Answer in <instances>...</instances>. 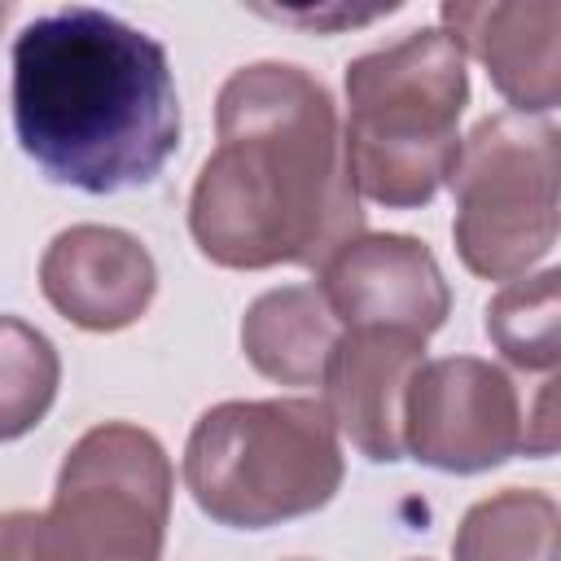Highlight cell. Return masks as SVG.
Returning <instances> with one entry per match:
<instances>
[{
	"instance_id": "1",
	"label": "cell",
	"mask_w": 561,
	"mask_h": 561,
	"mask_svg": "<svg viewBox=\"0 0 561 561\" xmlns=\"http://www.w3.org/2000/svg\"><path fill=\"white\" fill-rule=\"evenodd\" d=\"M215 127L219 145L188 197V232L210 263L237 272L320 267L364 232L337 105L302 66L232 70L215 101Z\"/></svg>"
},
{
	"instance_id": "2",
	"label": "cell",
	"mask_w": 561,
	"mask_h": 561,
	"mask_svg": "<svg viewBox=\"0 0 561 561\" xmlns=\"http://www.w3.org/2000/svg\"><path fill=\"white\" fill-rule=\"evenodd\" d=\"M13 131L57 184L83 193L149 184L180 145L167 48L88 4L26 22L13 39Z\"/></svg>"
},
{
	"instance_id": "3",
	"label": "cell",
	"mask_w": 561,
	"mask_h": 561,
	"mask_svg": "<svg viewBox=\"0 0 561 561\" xmlns=\"http://www.w3.org/2000/svg\"><path fill=\"white\" fill-rule=\"evenodd\" d=\"M469 66L438 26L408 31L346 66L342 162L355 197L412 210L425 206L460 149Z\"/></svg>"
},
{
	"instance_id": "4",
	"label": "cell",
	"mask_w": 561,
	"mask_h": 561,
	"mask_svg": "<svg viewBox=\"0 0 561 561\" xmlns=\"http://www.w3.org/2000/svg\"><path fill=\"white\" fill-rule=\"evenodd\" d=\"M337 430L320 399H232L197 416L184 486L197 508L237 530H263L324 508L342 486Z\"/></svg>"
},
{
	"instance_id": "5",
	"label": "cell",
	"mask_w": 561,
	"mask_h": 561,
	"mask_svg": "<svg viewBox=\"0 0 561 561\" xmlns=\"http://www.w3.org/2000/svg\"><path fill=\"white\" fill-rule=\"evenodd\" d=\"M456 254L473 276L517 280L557 245V127L530 114H491L456 149Z\"/></svg>"
},
{
	"instance_id": "6",
	"label": "cell",
	"mask_w": 561,
	"mask_h": 561,
	"mask_svg": "<svg viewBox=\"0 0 561 561\" xmlns=\"http://www.w3.org/2000/svg\"><path fill=\"white\" fill-rule=\"evenodd\" d=\"M171 486V460L149 430H88L61 460L53 504L35 513V561H162Z\"/></svg>"
},
{
	"instance_id": "7",
	"label": "cell",
	"mask_w": 561,
	"mask_h": 561,
	"mask_svg": "<svg viewBox=\"0 0 561 561\" xmlns=\"http://www.w3.org/2000/svg\"><path fill=\"white\" fill-rule=\"evenodd\" d=\"M403 447L443 473H482L522 447V408L504 368L447 355L412 373L403 394Z\"/></svg>"
},
{
	"instance_id": "8",
	"label": "cell",
	"mask_w": 561,
	"mask_h": 561,
	"mask_svg": "<svg viewBox=\"0 0 561 561\" xmlns=\"http://www.w3.org/2000/svg\"><path fill=\"white\" fill-rule=\"evenodd\" d=\"M320 298L342 329H403L430 337L451 311V289L425 241L359 232L320 263Z\"/></svg>"
},
{
	"instance_id": "9",
	"label": "cell",
	"mask_w": 561,
	"mask_h": 561,
	"mask_svg": "<svg viewBox=\"0 0 561 561\" xmlns=\"http://www.w3.org/2000/svg\"><path fill=\"white\" fill-rule=\"evenodd\" d=\"M44 298L88 333L136 324L158 289L153 254L123 228L75 224L57 232L39 259Z\"/></svg>"
},
{
	"instance_id": "10",
	"label": "cell",
	"mask_w": 561,
	"mask_h": 561,
	"mask_svg": "<svg viewBox=\"0 0 561 561\" xmlns=\"http://www.w3.org/2000/svg\"><path fill=\"white\" fill-rule=\"evenodd\" d=\"M425 364V337L403 329H346L337 333L320 386L333 430H342L368 460L403 456V394Z\"/></svg>"
},
{
	"instance_id": "11",
	"label": "cell",
	"mask_w": 561,
	"mask_h": 561,
	"mask_svg": "<svg viewBox=\"0 0 561 561\" xmlns=\"http://www.w3.org/2000/svg\"><path fill=\"white\" fill-rule=\"evenodd\" d=\"M443 31L460 53L486 66L495 92L513 114H548L561 101V4L557 0H491L443 4Z\"/></svg>"
},
{
	"instance_id": "12",
	"label": "cell",
	"mask_w": 561,
	"mask_h": 561,
	"mask_svg": "<svg viewBox=\"0 0 561 561\" xmlns=\"http://www.w3.org/2000/svg\"><path fill=\"white\" fill-rule=\"evenodd\" d=\"M333 342H337V320L329 316L316 285L267 289L241 316L245 359L280 386H316Z\"/></svg>"
},
{
	"instance_id": "13",
	"label": "cell",
	"mask_w": 561,
	"mask_h": 561,
	"mask_svg": "<svg viewBox=\"0 0 561 561\" xmlns=\"http://www.w3.org/2000/svg\"><path fill=\"white\" fill-rule=\"evenodd\" d=\"M561 513L548 491L504 486L478 500L451 539L456 561H557Z\"/></svg>"
},
{
	"instance_id": "14",
	"label": "cell",
	"mask_w": 561,
	"mask_h": 561,
	"mask_svg": "<svg viewBox=\"0 0 561 561\" xmlns=\"http://www.w3.org/2000/svg\"><path fill=\"white\" fill-rule=\"evenodd\" d=\"M486 337L495 351L526 368H557L561 359V272L543 267L535 276L504 280V289L486 302Z\"/></svg>"
},
{
	"instance_id": "15",
	"label": "cell",
	"mask_w": 561,
	"mask_h": 561,
	"mask_svg": "<svg viewBox=\"0 0 561 561\" xmlns=\"http://www.w3.org/2000/svg\"><path fill=\"white\" fill-rule=\"evenodd\" d=\"M61 381V359L57 346L26 320L0 316V443L31 434Z\"/></svg>"
},
{
	"instance_id": "16",
	"label": "cell",
	"mask_w": 561,
	"mask_h": 561,
	"mask_svg": "<svg viewBox=\"0 0 561 561\" xmlns=\"http://www.w3.org/2000/svg\"><path fill=\"white\" fill-rule=\"evenodd\" d=\"M557 381H543V390H539V408H535V430H539V438L530 443V451H539V456H548L552 447H557V425H552V390Z\"/></svg>"
},
{
	"instance_id": "17",
	"label": "cell",
	"mask_w": 561,
	"mask_h": 561,
	"mask_svg": "<svg viewBox=\"0 0 561 561\" xmlns=\"http://www.w3.org/2000/svg\"><path fill=\"white\" fill-rule=\"evenodd\" d=\"M272 18H280V22H302V26H355V22H368V18H377V9L373 13H272Z\"/></svg>"
},
{
	"instance_id": "18",
	"label": "cell",
	"mask_w": 561,
	"mask_h": 561,
	"mask_svg": "<svg viewBox=\"0 0 561 561\" xmlns=\"http://www.w3.org/2000/svg\"><path fill=\"white\" fill-rule=\"evenodd\" d=\"M0 22H4V4H0Z\"/></svg>"
},
{
	"instance_id": "19",
	"label": "cell",
	"mask_w": 561,
	"mask_h": 561,
	"mask_svg": "<svg viewBox=\"0 0 561 561\" xmlns=\"http://www.w3.org/2000/svg\"><path fill=\"white\" fill-rule=\"evenodd\" d=\"M294 561H302V557H294Z\"/></svg>"
}]
</instances>
